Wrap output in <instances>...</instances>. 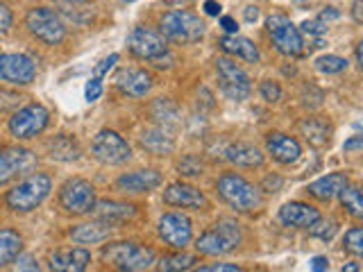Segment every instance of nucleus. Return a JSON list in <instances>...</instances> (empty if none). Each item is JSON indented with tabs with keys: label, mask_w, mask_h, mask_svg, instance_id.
<instances>
[{
	"label": "nucleus",
	"mask_w": 363,
	"mask_h": 272,
	"mask_svg": "<svg viewBox=\"0 0 363 272\" xmlns=\"http://www.w3.org/2000/svg\"><path fill=\"white\" fill-rule=\"evenodd\" d=\"M311 270L313 272H327L329 270V261L325 256H313L311 259Z\"/></svg>",
	"instance_id": "45"
},
{
	"label": "nucleus",
	"mask_w": 363,
	"mask_h": 272,
	"mask_svg": "<svg viewBox=\"0 0 363 272\" xmlns=\"http://www.w3.org/2000/svg\"><path fill=\"white\" fill-rule=\"evenodd\" d=\"M261 98H264L266 102H277L281 98V89L279 84L270 82V79H266V82H261Z\"/></svg>",
	"instance_id": "37"
},
{
	"label": "nucleus",
	"mask_w": 363,
	"mask_h": 272,
	"mask_svg": "<svg viewBox=\"0 0 363 272\" xmlns=\"http://www.w3.org/2000/svg\"><path fill=\"white\" fill-rule=\"evenodd\" d=\"M359 270H361V266L357 264V261H350V264L343 266V270H340V272H359Z\"/></svg>",
	"instance_id": "50"
},
{
	"label": "nucleus",
	"mask_w": 363,
	"mask_h": 272,
	"mask_svg": "<svg viewBox=\"0 0 363 272\" xmlns=\"http://www.w3.org/2000/svg\"><path fill=\"white\" fill-rule=\"evenodd\" d=\"M116 86L132 98H143L152 86V77L141 68H125L116 75Z\"/></svg>",
	"instance_id": "19"
},
{
	"label": "nucleus",
	"mask_w": 363,
	"mask_h": 272,
	"mask_svg": "<svg viewBox=\"0 0 363 272\" xmlns=\"http://www.w3.org/2000/svg\"><path fill=\"white\" fill-rule=\"evenodd\" d=\"M60 204L62 209L68 213H91L96 207V188L91 181L82 177H73L68 179L66 184L60 188Z\"/></svg>",
	"instance_id": "9"
},
{
	"label": "nucleus",
	"mask_w": 363,
	"mask_h": 272,
	"mask_svg": "<svg viewBox=\"0 0 363 272\" xmlns=\"http://www.w3.org/2000/svg\"><path fill=\"white\" fill-rule=\"evenodd\" d=\"M128 45H130V50L136 55V57H141V60H150L155 62L157 57H162L168 52L166 48V39L162 37L159 32L150 30V28H134L130 32V37H128Z\"/></svg>",
	"instance_id": "12"
},
{
	"label": "nucleus",
	"mask_w": 363,
	"mask_h": 272,
	"mask_svg": "<svg viewBox=\"0 0 363 272\" xmlns=\"http://www.w3.org/2000/svg\"><path fill=\"white\" fill-rule=\"evenodd\" d=\"M266 147L268 152L272 154V159H277L279 164H293L298 162L300 154H302V147L300 143L293 139L289 134H270L266 139Z\"/></svg>",
	"instance_id": "20"
},
{
	"label": "nucleus",
	"mask_w": 363,
	"mask_h": 272,
	"mask_svg": "<svg viewBox=\"0 0 363 272\" xmlns=\"http://www.w3.org/2000/svg\"><path fill=\"white\" fill-rule=\"evenodd\" d=\"M109 234H111V225L102 220L84 222L71 230V238L75 243H100V241H105Z\"/></svg>",
	"instance_id": "24"
},
{
	"label": "nucleus",
	"mask_w": 363,
	"mask_h": 272,
	"mask_svg": "<svg viewBox=\"0 0 363 272\" xmlns=\"http://www.w3.org/2000/svg\"><path fill=\"white\" fill-rule=\"evenodd\" d=\"M179 170H182V175H202V166L196 157H186V159H182L179 162Z\"/></svg>",
	"instance_id": "39"
},
{
	"label": "nucleus",
	"mask_w": 363,
	"mask_h": 272,
	"mask_svg": "<svg viewBox=\"0 0 363 272\" xmlns=\"http://www.w3.org/2000/svg\"><path fill=\"white\" fill-rule=\"evenodd\" d=\"M225 159L236 166H243V168H255V166L264 164V154L259 152V147L250 145V143H232L225 150Z\"/></svg>",
	"instance_id": "23"
},
{
	"label": "nucleus",
	"mask_w": 363,
	"mask_h": 272,
	"mask_svg": "<svg viewBox=\"0 0 363 272\" xmlns=\"http://www.w3.org/2000/svg\"><path fill=\"white\" fill-rule=\"evenodd\" d=\"M220 5L218 3H216V0H207V3H204V11H207V14L209 16H218L220 14Z\"/></svg>",
	"instance_id": "47"
},
{
	"label": "nucleus",
	"mask_w": 363,
	"mask_h": 272,
	"mask_svg": "<svg viewBox=\"0 0 363 272\" xmlns=\"http://www.w3.org/2000/svg\"><path fill=\"white\" fill-rule=\"evenodd\" d=\"M96 218L102 222H116V220H125L134 215V207L132 204H123V202H96L94 207Z\"/></svg>",
	"instance_id": "26"
},
{
	"label": "nucleus",
	"mask_w": 363,
	"mask_h": 272,
	"mask_svg": "<svg viewBox=\"0 0 363 272\" xmlns=\"http://www.w3.org/2000/svg\"><path fill=\"white\" fill-rule=\"evenodd\" d=\"M361 7H363V3H361V0H354V5H352V16H354V21H357V23H363Z\"/></svg>",
	"instance_id": "49"
},
{
	"label": "nucleus",
	"mask_w": 363,
	"mask_h": 272,
	"mask_svg": "<svg viewBox=\"0 0 363 272\" xmlns=\"http://www.w3.org/2000/svg\"><path fill=\"white\" fill-rule=\"evenodd\" d=\"M315 68L320 73H327V75H334V73H340L347 68V62L343 60V57L338 55H323L315 60Z\"/></svg>",
	"instance_id": "33"
},
{
	"label": "nucleus",
	"mask_w": 363,
	"mask_h": 272,
	"mask_svg": "<svg viewBox=\"0 0 363 272\" xmlns=\"http://www.w3.org/2000/svg\"><path fill=\"white\" fill-rule=\"evenodd\" d=\"M279 220L289 227H300V230H309L318 220H320V213L315 207L304 202H289L279 209Z\"/></svg>",
	"instance_id": "16"
},
{
	"label": "nucleus",
	"mask_w": 363,
	"mask_h": 272,
	"mask_svg": "<svg viewBox=\"0 0 363 272\" xmlns=\"http://www.w3.org/2000/svg\"><path fill=\"white\" fill-rule=\"evenodd\" d=\"M91 261L89 249L84 247H71L60 249L50 256V270L52 272H84Z\"/></svg>",
	"instance_id": "18"
},
{
	"label": "nucleus",
	"mask_w": 363,
	"mask_h": 272,
	"mask_svg": "<svg viewBox=\"0 0 363 272\" xmlns=\"http://www.w3.org/2000/svg\"><path fill=\"white\" fill-rule=\"evenodd\" d=\"M26 26L34 37L43 43H48V45L62 43L66 37L64 21L60 18L57 11H52L48 7H32L26 16Z\"/></svg>",
	"instance_id": "6"
},
{
	"label": "nucleus",
	"mask_w": 363,
	"mask_h": 272,
	"mask_svg": "<svg viewBox=\"0 0 363 272\" xmlns=\"http://www.w3.org/2000/svg\"><path fill=\"white\" fill-rule=\"evenodd\" d=\"M193 272H243V268H238L234 264H211V266H204V268H198Z\"/></svg>",
	"instance_id": "41"
},
{
	"label": "nucleus",
	"mask_w": 363,
	"mask_h": 272,
	"mask_svg": "<svg viewBox=\"0 0 363 272\" xmlns=\"http://www.w3.org/2000/svg\"><path fill=\"white\" fill-rule=\"evenodd\" d=\"M266 30L275 48L286 57H298L304 50V41L300 30L293 26V21L284 14H272L266 21Z\"/></svg>",
	"instance_id": "7"
},
{
	"label": "nucleus",
	"mask_w": 363,
	"mask_h": 272,
	"mask_svg": "<svg viewBox=\"0 0 363 272\" xmlns=\"http://www.w3.org/2000/svg\"><path fill=\"white\" fill-rule=\"evenodd\" d=\"M23 238L14 230H0V268L11 264L21 252Z\"/></svg>",
	"instance_id": "29"
},
{
	"label": "nucleus",
	"mask_w": 363,
	"mask_h": 272,
	"mask_svg": "<svg viewBox=\"0 0 363 272\" xmlns=\"http://www.w3.org/2000/svg\"><path fill=\"white\" fill-rule=\"evenodd\" d=\"M14 272H41L39 261L32 254H18L14 259Z\"/></svg>",
	"instance_id": "35"
},
{
	"label": "nucleus",
	"mask_w": 363,
	"mask_h": 272,
	"mask_svg": "<svg viewBox=\"0 0 363 272\" xmlns=\"http://www.w3.org/2000/svg\"><path fill=\"white\" fill-rule=\"evenodd\" d=\"M164 202L173 204V207H184V209L207 207V198H204L196 186L182 184V181H175V184H170L164 191Z\"/></svg>",
	"instance_id": "17"
},
{
	"label": "nucleus",
	"mask_w": 363,
	"mask_h": 272,
	"mask_svg": "<svg viewBox=\"0 0 363 272\" xmlns=\"http://www.w3.org/2000/svg\"><path fill=\"white\" fill-rule=\"evenodd\" d=\"M300 130L304 134V139L315 147H323L329 141V125L323 118H304L300 123Z\"/></svg>",
	"instance_id": "28"
},
{
	"label": "nucleus",
	"mask_w": 363,
	"mask_h": 272,
	"mask_svg": "<svg viewBox=\"0 0 363 272\" xmlns=\"http://www.w3.org/2000/svg\"><path fill=\"white\" fill-rule=\"evenodd\" d=\"M102 259L123 272H139L152 264L155 252L150 247H141L136 243H113L102 249Z\"/></svg>",
	"instance_id": "4"
},
{
	"label": "nucleus",
	"mask_w": 363,
	"mask_h": 272,
	"mask_svg": "<svg viewBox=\"0 0 363 272\" xmlns=\"http://www.w3.org/2000/svg\"><path fill=\"white\" fill-rule=\"evenodd\" d=\"M50 113L43 105H28L9 118V132L16 139H34L48 128Z\"/></svg>",
	"instance_id": "11"
},
{
	"label": "nucleus",
	"mask_w": 363,
	"mask_h": 272,
	"mask_svg": "<svg viewBox=\"0 0 363 272\" xmlns=\"http://www.w3.org/2000/svg\"><path fill=\"white\" fill-rule=\"evenodd\" d=\"M216 191H218V196L236 211H255L261 204L259 191L250 184L247 179H243L241 175H234V173L223 175L218 179V184H216Z\"/></svg>",
	"instance_id": "3"
},
{
	"label": "nucleus",
	"mask_w": 363,
	"mask_h": 272,
	"mask_svg": "<svg viewBox=\"0 0 363 272\" xmlns=\"http://www.w3.org/2000/svg\"><path fill=\"white\" fill-rule=\"evenodd\" d=\"M34 154L30 150H23V147H5L0 150V186L7 184V181L21 175L28 173V170L34 168Z\"/></svg>",
	"instance_id": "15"
},
{
	"label": "nucleus",
	"mask_w": 363,
	"mask_h": 272,
	"mask_svg": "<svg viewBox=\"0 0 363 272\" xmlns=\"http://www.w3.org/2000/svg\"><path fill=\"white\" fill-rule=\"evenodd\" d=\"M243 14H245V21L252 23V21H257V16H259V7H255V5H247Z\"/></svg>",
	"instance_id": "48"
},
{
	"label": "nucleus",
	"mask_w": 363,
	"mask_h": 272,
	"mask_svg": "<svg viewBox=\"0 0 363 272\" xmlns=\"http://www.w3.org/2000/svg\"><path fill=\"white\" fill-rule=\"evenodd\" d=\"M118 188L121 191H128V193H147L157 188L159 184H162V175L157 173V170H134V173H125L118 177Z\"/></svg>",
	"instance_id": "21"
},
{
	"label": "nucleus",
	"mask_w": 363,
	"mask_h": 272,
	"mask_svg": "<svg viewBox=\"0 0 363 272\" xmlns=\"http://www.w3.org/2000/svg\"><path fill=\"white\" fill-rule=\"evenodd\" d=\"M91 152H94V157L102 164L118 166V164H125L132 157V147L121 134L111 132V130H102L94 136Z\"/></svg>",
	"instance_id": "10"
},
{
	"label": "nucleus",
	"mask_w": 363,
	"mask_h": 272,
	"mask_svg": "<svg viewBox=\"0 0 363 272\" xmlns=\"http://www.w3.org/2000/svg\"><path fill=\"white\" fill-rule=\"evenodd\" d=\"M340 196V202H343V207L347 209L350 215H354V218H361L363 215V198H361V188L357 184H347L343 191L338 193Z\"/></svg>",
	"instance_id": "32"
},
{
	"label": "nucleus",
	"mask_w": 363,
	"mask_h": 272,
	"mask_svg": "<svg viewBox=\"0 0 363 272\" xmlns=\"http://www.w3.org/2000/svg\"><path fill=\"white\" fill-rule=\"evenodd\" d=\"M123 3H134V0H123Z\"/></svg>",
	"instance_id": "52"
},
{
	"label": "nucleus",
	"mask_w": 363,
	"mask_h": 272,
	"mask_svg": "<svg viewBox=\"0 0 363 272\" xmlns=\"http://www.w3.org/2000/svg\"><path fill=\"white\" fill-rule=\"evenodd\" d=\"M238 243H241V230H238V225L232 220H220L213 225V230L204 232L198 238L196 247L200 254L218 256L225 252H232L234 247H238Z\"/></svg>",
	"instance_id": "5"
},
{
	"label": "nucleus",
	"mask_w": 363,
	"mask_h": 272,
	"mask_svg": "<svg viewBox=\"0 0 363 272\" xmlns=\"http://www.w3.org/2000/svg\"><path fill=\"white\" fill-rule=\"evenodd\" d=\"M48 152L52 159H60V162H73V159L79 157V147L71 136L62 134V136H57L55 141L48 143Z\"/></svg>",
	"instance_id": "30"
},
{
	"label": "nucleus",
	"mask_w": 363,
	"mask_h": 272,
	"mask_svg": "<svg viewBox=\"0 0 363 272\" xmlns=\"http://www.w3.org/2000/svg\"><path fill=\"white\" fill-rule=\"evenodd\" d=\"M11 21H14V16H11L9 7L0 3V32H7L11 28Z\"/></svg>",
	"instance_id": "43"
},
{
	"label": "nucleus",
	"mask_w": 363,
	"mask_h": 272,
	"mask_svg": "<svg viewBox=\"0 0 363 272\" xmlns=\"http://www.w3.org/2000/svg\"><path fill=\"white\" fill-rule=\"evenodd\" d=\"M300 34H309V37H323L327 32V26L323 21H304L302 28H298Z\"/></svg>",
	"instance_id": "38"
},
{
	"label": "nucleus",
	"mask_w": 363,
	"mask_h": 272,
	"mask_svg": "<svg viewBox=\"0 0 363 272\" xmlns=\"http://www.w3.org/2000/svg\"><path fill=\"white\" fill-rule=\"evenodd\" d=\"M220 48L230 55L241 57L245 62H259V48L250 39L238 37V34H227V37H223Z\"/></svg>",
	"instance_id": "25"
},
{
	"label": "nucleus",
	"mask_w": 363,
	"mask_h": 272,
	"mask_svg": "<svg viewBox=\"0 0 363 272\" xmlns=\"http://www.w3.org/2000/svg\"><path fill=\"white\" fill-rule=\"evenodd\" d=\"M50 188H52V181L48 175L34 173L7 193V207L11 211H32L48 198Z\"/></svg>",
	"instance_id": "2"
},
{
	"label": "nucleus",
	"mask_w": 363,
	"mask_h": 272,
	"mask_svg": "<svg viewBox=\"0 0 363 272\" xmlns=\"http://www.w3.org/2000/svg\"><path fill=\"white\" fill-rule=\"evenodd\" d=\"M343 243H345V249L352 254H363V230L361 227H352V230L345 234L343 238Z\"/></svg>",
	"instance_id": "34"
},
{
	"label": "nucleus",
	"mask_w": 363,
	"mask_h": 272,
	"mask_svg": "<svg viewBox=\"0 0 363 272\" xmlns=\"http://www.w3.org/2000/svg\"><path fill=\"white\" fill-rule=\"evenodd\" d=\"M141 145L145 147L147 152L159 154V157L170 154V152H173V147H175L173 139H170V136L164 130H147V132H143Z\"/></svg>",
	"instance_id": "27"
},
{
	"label": "nucleus",
	"mask_w": 363,
	"mask_h": 272,
	"mask_svg": "<svg viewBox=\"0 0 363 272\" xmlns=\"http://www.w3.org/2000/svg\"><path fill=\"white\" fill-rule=\"evenodd\" d=\"M34 75H37V68H34L30 57L21 52H9V55L0 52V82L30 84Z\"/></svg>",
	"instance_id": "14"
},
{
	"label": "nucleus",
	"mask_w": 363,
	"mask_h": 272,
	"mask_svg": "<svg viewBox=\"0 0 363 272\" xmlns=\"http://www.w3.org/2000/svg\"><path fill=\"white\" fill-rule=\"evenodd\" d=\"M159 236L164 238L166 245L175 249H184L193 238V227H191L189 215L175 213V211L162 215V220H159Z\"/></svg>",
	"instance_id": "13"
},
{
	"label": "nucleus",
	"mask_w": 363,
	"mask_h": 272,
	"mask_svg": "<svg viewBox=\"0 0 363 272\" xmlns=\"http://www.w3.org/2000/svg\"><path fill=\"white\" fill-rule=\"evenodd\" d=\"M162 37L175 43H196L204 37V23L186 9H173L159 21Z\"/></svg>",
	"instance_id": "1"
},
{
	"label": "nucleus",
	"mask_w": 363,
	"mask_h": 272,
	"mask_svg": "<svg viewBox=\"0 0 363 272\" xmlns=\"http://www.w3.org/2000/svg\"><path fill=\"white\" fill-rule=\"evenodd\" d=\"M350 184V179L345 173H329L320 179H315L309 184V193L320 200H332L334 196H338L340 191Z\"/></svg>",
	"instance_id": "22"
},
{
	"label": "nucleus",
	"mask_w": 363,
	"mask_h": 272,
	"mask_svg": "<svg viewBox=\"0 0 363 272\" xmlns=\"http://www.w3.org/2000/svg\"><path fill=\"white\" fill-rule=\"evenodd\" d=\"M361 147H363V139H361V136H352L350 141H345L343 150H345V152H352V154H359V152H361Z\"/></svg>",
	"instance_id": "44"
},
{
	"label": "nucleus",
	"mask_w": 363,
	"mask_h": 272,
	"mask_svg": "<svg viewBox=\"0 0 363 272\" xmlns=\"http://www.w3.org/2000/svg\"><path fill=\"white\" fill-rule=\"evenodd\" d=\"M216 73H218L220 91L230 100L241 102L250 96V91H252L250 77L234 60H230V57H218V60H216Z\"/></svg>",
	"instance_id": "8"
},
{
	"label": "nucleus",
	"mask_w": 363,
	"mask_h": 272,
	"mask_svg": "<svg viewBox=\"0 0 363 272\" xmlns=\"http://www.w3.org/2000/svg\"><path fill=\"white\" fill-rule=\"evenodd\" d=\"M116 62H118V55H116V52L109 55V57H105V60H102V62L96 66V77L100 79V77L105 75V73H109L111 68H113V64H116Z\"/></svg>",
	"instance_id": "42"
},
{
	"label": "nucleus",
	"mask_w": 363,
	"mask_h": 272,
	"mask_svg": "<svg viewBox=\"0 0 363 272\" xmlns=\"http://www.w3.org/2000/svg\"><path fill=\"white\" fill-rule=\"evenodd\" d=\"M196 261H198L196 256L186 254V252H182V254H168V256L159 259L157 270L159 272H184V270L196 266Z\"/></svg>",
	"instance_id": "31"
},
{
	"label": "nucleus",
	"mask_w": 363,
	"mask_h": 272,
	"mask_svg": "<svg viewBox=\"0 0 363 272\" xmlns=\"http://www.w3.org/2000/svg\"><path fill=\"white\" fill-rule=\"evenodd\" d=\"M100 96H102V82H100L98 77L89 79V82H86V89H84V98H86V102H96Z\"/></svg>",
	"instance_id": "40"
},
{
	"label": "nucleus",
	"mask_w": 363,
	"mask_h": 272,
	"mask_svg": "<svg viewBox=\"0 0 363 272\" xmlns=\"http://www.w3.org/2000/svg\"><path fill=\"white\" fill-rule=\"evenodd\" d=\"M68 3H77V0H68Z\"/></svg>",
	"instance_id": "53"
},
{
	"label": "nucleus",
	"mask_w": 363,
	"mask_h": 272,
	"mask_svg": "<svg viewBox=\"0 0 363 272\" xmlns=\"http://www.w3.org/2000/svg\"><path fill=\"white\" fill-rule=\"evenodd\" d=\"M334 232H336V222L334 220H318L311 227V234L318 236V238H323V241H329V238L334 236Z\"/></svg>",
	"instance_id": "36"
},
{
	"label": "nucleus",
	"mask_w": 363,
	"mask_h": 272,
	"mask_svg": "<svg viewBox=\"0 0 363 272\" xmlns=\"http://www.w3.org/2000/svg\"><path fill=\"white\" fill-rule=\"evenodd\" d=\"M323 18H338V11L334 7H325L323 11Z\"/></svg>",
	"instance_id": "51"
},
{
	"label": "nucleus",
	"mask_w": 363,
	"mask_h": 272,
	"mask_svg": "<svg viewBox=\"0 0 363 272\" xmlns=\"http://www.w3.org/2000/svg\"><path fill=\"white\" fill-rule=\"evenodd\" d=\"M220 26H223L225 32H230V34H236L238 32V26H236V21L232 16H223L220 18Z\"/></svg>",
	"instance_id": "46"
}]
</instances>
